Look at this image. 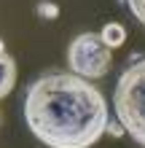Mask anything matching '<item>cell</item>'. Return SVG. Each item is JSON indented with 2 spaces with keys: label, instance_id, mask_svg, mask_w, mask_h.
<instances>
[{
  "label": "cell",
  "instance_id": "obj_1",
  "mask_svg": "<svg viewBox=\"0 0 145 148\" xmlns=\"http://www.w3.org/2000/svg\"><path fill=\"white\" fill-rule=\"evenodd\" d=\"M24 121L48 148H91L108 132V102L89 78L46 73L24 94Z\"/></svg>",
  "mask_w": 145,
  "mask_h": 148
},
{
  "label": "cell",
  "instance_id": "obj_2",
  "mask_svg": "<svg viewBox=\"0 0 145 148\" xmlns=\"http://www.w3.org/2000/svg\"><path fill=\"white\" fill-rule=\"evenodd\" d=\"M113 110L121 129L145 148V57L121 73L113 92Z\"/></svg>",
  "mask_w": 145,
  "mask_h": 148
},
{
  "label": "cell",
  "instance_id": "obj_3",
  "mask_svg": "<svg viewBox=\"0 0 145 148\" xmlns=\"http://www.w3.org/2000/svg\"><path fill=\"white\" fill-rule=\"evenodd\" d=\"M67 65H70V73L94 81L108 75L113 65V51L99 38V32H81L67 46Z\"/></svg>",
  "mask_w": 145,
  "mask_h": 148
},
{
  "label": "cell",
  "instance_id": "obj_4",
  "mask_svg": "<svg viewBox=\"0 0 145 148\" xmlns=\"http://www.w3.org/2000/svg\"><path fill=\"white\" fill-rule=\"evenodd\" d=\"M16 84V62L8 51H0V100L8 97Z\"/></svg>",
  "mask_w": 145,
  "mask_h": 148
},
{
  "label": "cell",
  "instance_id": "obj_5",
  "mask_svg": "<svg viewBox=\"0 0 145 148\" xmlns=\"http://www.w3.org/2000/svg\"><path fill=\"white\" fill-rule=\"evenodd\" d=\"M99 38L105 40L110 49H118V46H121V43L126 40V30H124L118 22H108L105 27L99 30Z\"/></svg>",
  "mask_w": 145,
  "mask_h": 148
},
{
  "label": "cell",
  "instance_id": "obj_6",
  "mask_svg": "<svg viewBox=\"0 0 145 148\" xmlns=\"http://www.w3.org/2000/svg\"><path fill=\"white\" fill-rule=\"evenodd\" d=\"M126 5H129L132 16L142 24V27H145V0H126Z\"/></svg>",
  "mask_w": 145,
  "mask_h": 148
},
{
  "label": "cell",
  "instance_id": "obj_7",
  "mask_svg": "<svg viewBox=\"0 0 145 148\" xmlns=\"http://www.w3.org/2000/svg\"><path fill=\"white\" fill-rule=\"evenodd\" d=\"M38 14H40V16H57L59 8L51 5V3H40V5H38Z\"/></svg>",
  "mask_w": 145,
  "mask_h": 148
},
{
  "label": "cell",
  "instance_id": "obj_8",
  "mask_svg": "<svg viewBox=\"0 0 145 148\" xmlns=\"http://www.w3.org/2000/svg\"><path fill=\"white\" fill-rule=\"evenodd\" d=\"M0 51H5V43H3V40H0Z\"/></svg>",
  "mask_w": 145,
  "mask_h": 148
}]
</instances>
